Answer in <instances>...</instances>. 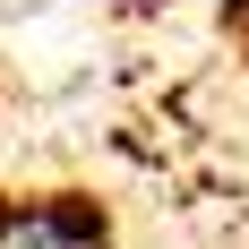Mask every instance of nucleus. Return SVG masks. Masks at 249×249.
Instances as JSON below:
<instances>
[{
    "mask_svg": "<svg viewBox=\"0 0 249 249\" xmlns=\"http://www.w3.org/2000/svg\"><path fill=\"white\" fill-rule=\"evenodd\" d=\"M0 249H103V215H95V198L0 206Z\"/></svg>",
    "mask_w": 249,
    "mask_h": 249,
    "instance_id": "1",
    "label": "nucleus"
}]
</instances>
